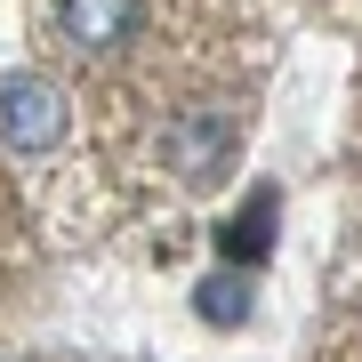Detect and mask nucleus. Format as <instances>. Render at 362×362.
Masks as SVG:
<instances>
[{"label": "nucleus", "instance_id": "nucleus-5", "mask_svg": "<svg viewBox=\"0 0 362 362\" xmlns=\"http://www.w3.org/2000/svg\"><path fill=\"white\" fill-rule=\"evenodd\" d=\"M266 218H274V194H250L242 226H233V258H266Z\"/></svg>", "mask_w": 362, "mask_h": 362}, {"label": "nucleus", "instance_id": "nucleus-4", "mask_svg": "<svg viewBox=\"0 0 362 362\" xmlns=\"http://www.w3.org/2000/svg\"><path fill=\"white\" fill-rule=\"evenodd\" d=\"M202 314H209V322H242V314H250L242 274H209V282H202Z\"/></svg>", "mask_w": 362, "mask_h": 362}, {"label": "nucleus", "instance_id": "nucleus-1", "mask_svg": "<svg viewBox=\"0 0 362 362\" xmlns=\"http://www.w3.org/2000/svg\"><path fill=\"white\" fill-rule=\"evenodd\" d=\"M0 129H8L16 153H49V145L65 137V97H57V81L8 73L0 81Z\"/></svg>", "mask_w": 362, "mask_h": 362}, {"label": "nucleus", "instance_id": "nucleus-3", "mask_svg": "<svg viewBox=\"0 0 362 362\" xmlns=\"http://www.w3.org/2000/svg\"><path fill=\"white\" fill-rule=\"evenodd\" d=\"M57 25L81 49H113V40L137 33V0H57Z\"/></svg>", "mask_w": 362, "mask_h": 362}, {"label": "nucleus", "instance_id": "nucleus-2", "mask_svg": "<svg viewBox=\"0 0 362 362\" xmlns=\"http://www.w3.org/2000/svg\"><path fill=\"white\" fill-rule=\"evenodd\" d=\"M161 153L177 161V177H209L226 153H233V121L226 113H169V129H161Z\"/></svg>", "mask_w": 362, "mask_h": 362}]
</instances>
